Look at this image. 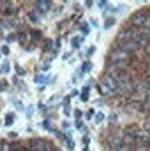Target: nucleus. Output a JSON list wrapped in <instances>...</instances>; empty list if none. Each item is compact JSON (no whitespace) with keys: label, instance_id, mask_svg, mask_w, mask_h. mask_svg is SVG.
I'll use <instances>...</instances> for the list:
<instances>
[{"label":"nucleus","instance_id":"42","mask_svg":"<svg viewBox=\"0 0 150 151\" xmlns=\"http://www.w3.org/2000/svg\"><path fill=\"white\" fill-rule=\"evenodd\" d=\"M109 119L112 121V120H116L117 119V115L115 113H112V114H110V117H109Z\"/></svg>","mask_w":150,"mask_h":151},{"label":"nucleus","instance_id":"41","mask_svg":"<svg viewBox=\"0 0 150 151\" xmlns=\"http://www.w3.org/2000/svg\"><path fill=\"white\" fill-rule=\"evenodd\" d=\"M5 89H6V85L3 82L0 81V92H3Z\"/></svg>","mask_w":150,"mask_h":151},{"label":"nucleus","instance_id":"52","mask_svg":"<svg viewBox=\"0 0 150 151\" xmlns=\"http://www.w3.org/2000/svg\"><path fill=\"white\" fill-rule=\"evenodd\" d=\"M84 151H89V150H88V147H86L84 148Z\"/></svg>","mask_w":150,"mask_h":151},{"label":"nucleus","instance_id":"27","mask_svg":"<svg viewBox=\"0 0 150 151\" xmlns=\"http://www.w3.org/2000/svg\"><path fill=\"white\" fill-rule=\"evenodd\" d=\"M16 40H17V36L14 33L8 34V37H6V42H8V43H13V42H15Z\"/></svg>","mask_w":150,"mask_h":151},{"label":"nucleus","instance_id":"31","mask_svg":"<svg viewBox=\"0 0 150 151\" xmlns=\"http://www.w3.org/2000/svg\"><path fill=\"white\" fill-rule=\"evenodd\" d=\"M74 114H75V117H76V119H80L81 116H82V111L80 110H78V109H76L75 111H74Z\"/></svg>","mask_w":150,"mask_h":151},{"label":"nucleus","instance_id":"14","mask_svg":"<svg viewBox=\"0 0 150 151\" xmlns=\"http://www.w3.org/2000/svg\"><path fill=\"white\" fill-rule=\"evenodd\" d=\"M49 78L50 77H45L43 75H37L34 77V82L39 83V84H43V83H46Z\"/></svg>","mask_w":150,"mask_h":151},{"label":"nucleus","instance_id":"2","mask_svg":"<svg viewBox=\"0 0 150 151\" xmlns=\"http://www.w3.org/2000/svg\"><path fill=\"white\" fill-rule=\"evenodd\" d=\"M109 58H110V60L112 61V63L127 62L130 59V55L120 49H116L110 52Z\"/></svg>","mask_w":150,"mask_h":151},{"label":"nucleus","instance_id":"44","mask_svg":"<svg viewBox=\"0 0 150 151\" xmlns=\"http://www.w3.org/2000/svg\"><path fill=\"white\" fill-rule=\"evenodd\" d=\"M35 49V45H32V44H30L29 46L27 47V50L29 51V52H31V51H33Z\"/></svg>","mask_w":150,"mask_h":151},{"label":"nucleus","instance_id":"25","mask_svg":"<svg viewBox=\"0 0 150 151\" xmlns=\"http://www.w3.org/2000/svg\"><path fill=\"white\" fill-rule=\"evenodd\" d=\"M29 18H30V21L31 22H33V23H37V21H38V16H37V14L35 12H30L29 13Z\"/></svg>","mask_w":150,"mask_h":151},{"label":"nucleus","instance_id":"17","mask_svg":"<svg viewBox=\"0 0 150 151\" xmlns=\"http://www.w3.org/2000/svg\"><path fill=\"white\" fill-rule=\"evenodd\" d=\"M93 64L91 62H85L82 65V72L83 73H88V72L92 69Z\"/></svg>","mask_w":150,"mask_h":151},{"label":"nucleus","instance_id":"29","mask_svg":"<svg viewBox=\"0 0 150 151\" xmlns=\"http://www.w3.org/2000/svg\"><path fill=\"white\" fill-rule=\"evenodd\" d=\"M70 104H64V113L67 116H70Z\"/></svg>","mask_w":150,"mask_h":151},{"label":"nucleus","instance_id":"21","mask_svg":"<svg viewBox=\"0 0 150 151\" xmlns=\"http://www.w3.org/2000/svg\"><path fill=\"white\" fill-rule=\"evenodd\" d=\"M104 118H105V115H104L103 113H101V111H100V113H98L95 116V122L96 123H100L103 120Z\"/></svg>","mask_w":150,"mask_h":151},{"label":"nucleus","instance_id":"43","mask_svg":"<svg viewBox=\"0 0 150 151\" xmlns=\"http://www.w3.org/2000/svg\"><path fill=\"white\" fill-rule=\"evenodd\" d=\"M60 38H57L56 39V41H55V45H56V47L57 48H60V46H61V43H60Z\"/></svg>","mask_w":150,"mask_h":151},{"label":"nucleus","instance_id":"50","mask_svg":"<svg viewBox=\"0 0 150 151\" xmlns=\"http://www.w3.org/2000/svg\"><path fill=\"white\" fill-rule=\"evenodd\" d=\"M0 151H4V144L0 143Z\"/></svg>","mask_w":150,"mask_h":151},{"label":"nucleus","instance_id":"32","mask_svg":"<svg viewBox=\"0 0 150 151\" xmlns=\"http://www.w3.org/2000/svg\"><path fill=\"white\" fill-rule=\"evenodd\" d=\"M67 147L71 150H73L75 148V142L72 139H68L67 140Z\"/></svg>","mask_w":150,"mask_h":151},{"label":"nucleus","instance_id":"26","mask_svg":"<svg viewBox=\"0 0 150 151\" xmlns=\"http://www.w3.org/2000/svg\"><path fill=\"white\" fill-rule=\"evenodd\" d=\"M98 89H99L100 92L102 95H108V92H109V91H110L109 89H107L105 86H104V85H101V86H99V87H98ZM110 92H112V91H110Z\"/></svg>","mask_w":150,"mask_h":151},{"label":"nucleus","instance_id":"12","mask_svg":"<svg viewBox=\"0 0 150 151\" xmlns=\"http://www.w3.org/2000/svg\"><path fill=\"white\" fill-rule=\"evenodd\" d=\"M42 31L40 30H32L30 31V36H31V39L34 41H39L40 39L42 38Z\"/></svg>","mask_w":150,"mask_h":151},{"label":"nucleus","instance_id":"7","mask_svg":"<svg viewBox=\"0 0 150 151\" xmlns=\"http://www.w3.org/2000/svg\"><path fill=\"white\" fill-rule=\"evenodd\" d=\"M107 142L109 144V147L112 148L113 151H115L116 149H118L122 145V138L119 137L116 135H112L108 137Z\"/></svg>","mask_w":150,"mask_h":151},{"label":"nucleus","instance_id":"48","mask_svg":"<svg viewBox=\"0 0 150 151\" xmlns=\"http://www.w3.org/2000/svg\"><path fill=\"white\" fill-rule=\"evenodd\" d=\"M18 135L16 134V133H9L8 134V136H10V137H16Z\"/></svg>","mask_w":150,"mask_h":151},{"label":"nucleus","instance_id":"19","mask_svg":"<svg viewBox=\"0 0 150 151\" xmlns=\"http://www.w3.org/2000/svg\"><path fill=\"white\" fill-rule=\"evenodd\" d=\"M15 70H16V73H17L18 76H25L26 74H27V72H26V70H25L22 67H21L19 65H18V64L15 65Z\"/></svg>","mask_w":150,"mask_h":151},{"label":"nucleus","instance_id":"4","mask_svg":"<svg viewBox=\"0 0 150 151\" xmlns=\"http://www.w3.org/2000/svg\"><path fill=\"white\" fill-rule=\"evenodd\" d=\"M101 83L102 85H104L107 89H109L112 92H114V91H117L119 89L118 88V84H117L116 80L114 78L110 76L109 74L104 75L101 78Z\"/></svg>","mask_w":150,"mask_h":151},{"label":"nucleus","instance_id":"18","mask_svg":"<svg viewBox=\"0 0 150 151\" xmlns=\"http://www.w3.org/2000/svg\"><path fill=\"white\" fill-rule=\"evenodd\" d=\"M1 70H2L3 73H6V74L9 73V71H10V65H9V62L8 60H5L4 63L2 64Z\"/></svg>","mask_w":150,"mask_h":151},{"label":"nucleus","instance_id":"23","mask_svg":"<svg viewBox=\"0 0 150 151\" xmlns=\"http://www.w3.org/2000/svg\"><path fill=\"white\" fill-rule=\"evenodd\" d=\"M33 111H34V110H33V106H32V105L30 104V105H29V106L27 107V109H26V116H27V118H31V116H32V114H33Z\"/></svg>","mask_w":150,"mask_h":151},{"label":"nucleus","instance_id":"47","mask_svg":"<svg viewBox=\"0 0 150 151\" xmlns=\"http://www.w3.org/2000/svg\"><path fill=\"white\" fill-rule=\"evenodd\" d=\"M89 141H90V140H89L88 137H84V142L86 143V146H88V145Z\"/></svg>","mask_w":150,"mask_h":151},{"label":"nucleus","instance_id":"1","mask_svg":"<svg viewBox=\"0 0 150 151\" xmlns=\"http://www.w3.org/2000/svg\"><path fill=\"white\" fill-rule=\"evenodd\" d=\"M117 39H118L120 42L131 41V42L138 43L139 44L142 42L141 32L135 29H126V30L120 31L118 35H117Z\"/></svg>","mask_w":150,"mask_h":151},{"label":"nucleus","instance_id":"24","mask_svg":"<svg viewBox=\"0 0 150 151\" xmlns=\"http://www.w3.org/2000/svg\"><path fill=\"white\" fill-rule=\"evenodd\" d=\"M18 42L21 43V45H24V43L27 42V35H26V33L21 32V33L18 35Z\"/></svg>","mask_w":150,"mask_h":151},{"label":"nucleus","instance_id":"37","mask_svg":"<svg viewBox=\"0 0 150 151\" xmlns=\"http://www.w3.org/2000/svg\"><path fill=\"white\" fill-rule=\"evenodd\" d=\"M98 5H99L100 9H104L107 6V2L106 1H100L99 3H98Z\"/></svg>","mask_w":150,"mask_h":151},{"label":"nucleus","instance_id":"45","mask_svg":"<svg viewBox=\"0 0 150 151\" xmlns=\"http://www.w3.org/2000/svg\"><path fill=\"white\" fill-rule=\"evenodd\" d=\"M69 55H71V52H67V54H64V55H63L62 59H63V60H66V59H67V58H68V56H69Z\"/></svg>","mask_w":150,"mask_h":151},{"label":"nucleus","instance_id":"40","mask_svg":"<svg viewBox=\"0 0 150 151\" xmlns=\"http://www.w3.org/2000/svg\"><path fill=\"white\" fill-rule=\"evenodd\" d=\"M55 135H57V137H58V138H59V139H64V137H66V136H64L62 133H60V132H56L55 133Z\"/></svg>","mask_w":150,"mask_h":151},{"label":"nucleus","instance_id":"35","mask_svg":"<svg viewBox=\"0 0 150 151\" xmlns=\"http://www.w3.org/2000/svg\"><path fill=\"white\" fill-rule=\"evenodd\" d=\"M82 123H83V122L80 119H77L76 121V129H80V127L82 126Z\"/></svg>","mask_w":150,"mask_h":151},{"label":"nucleus","instance_id":"15","mask_svg":"<svg viewBox=\"0 0 150 151\" xmlns=\"http://www.w3.org/2000/svg\"><path fill=\"white\" fill-rule=\"evenodd\" d=\"M88 97H89V88L88 87H86V88H83L82 89V94H81V97L80 99L83 102H86L88 101Z\"/></svg>","mask_w":150,"mask_h":151},{"label":"nucleus","instance_id":"22","mask_svg":"<svg viewBox=\"0 0 150 151\" xmlns=\"http://www.w3.org/2000/svg\"><path fill=\"white\" fill-rule=\"evenodd\" d=\"M14 106L15 108L19 111H22L24 110V105H23V102L21 101V100H17L16 101H14Z\"/></svg>","mask_w":150,"mask_h":151},{"label":"nucleus","instance_id":"9","mask_svg":"<svg viewBox=\"0 0 150 151\" xmlns=\"http://www.w3.org/2000/svg\"><path fill=\"white\" fill-rule=\"evenodd\" d=\"M134 89L137 91L139 94L147 93L150 89V84L147 81H142L138 85L134 86Z\"/></svg>","mask_w":150,"mask_h":151},{"label":"nucleus","instance_id":"51","mask_svg":"<svg viewBox=\"0 0 150 151\" xmlns=\"http://www.w3.org/2000/svg\"><path fill=\"white\" fill-rule=\"evenodd\" d=\"M91 21H92V23L95 25V27H98V24H97V22L95 21V19H91Z\"/></svg>","mask_w":150,"mask_h":151},{"label":"nucleus","instance_id":"36","mask_svg":"<svg viewBox=\"0 0 150 151\" xmlns=\"http://www.w3.org/2000/svg\"><path fill=\"white\" fill-rule=\"evenodd\" d=\"M85 6H86L88 9H90L91 6H93V1H90V0H87V1H85Z\"/></svg>","mask_w":150,"mask_h":151},{"label":"nucleus","instance_id":"20","mask_svg":"<svg viewBox=\"0 0 150 151\" xmlns=\"http://www.w3.org/2000/svg\"><path fill=\"white\" fill-rule=\"evenodd\" d=\"M14 12H15V9L13 6H6L5 9L3 10V14L6 15V16H11L12 14H14Z\"/></svg>","mask_w":150,"mask_h":151},{"label":"nucleus","instance_id":"38","mask_svg":"<svg viewBox=\"0 0 150 151\" xmlns=\"http://www.w3.org/2000/svg\"><path fill=\"white\" fill-rule=\"evenodd\" d=\"M95 49H96V47H95V46L90 47V48H89V50H88V55H92L94 54V52H95Z\"/></svg>","mask_w":150,"mask_h":151},{"label":"nucleus","instance_id":"5","mask_svg":"<svg viewBox=\"0 0 150 151\" xmlns=\"http://www.w3.org/2000/svg\"><path fill=\"white\" fill-rule=\"evenodd\" d=\"M146 19V14L144 13H136L131 18V23L136 28L144 27Z\"/></svg>","mask_w":150,"mask_h":151},{"label":"nucleus","instance_id":"53","mask_svg":"<svg viewBox=\"0 0 150 151\" xmlns=\"http://www.w3.org/2000/svg\"><path fill=\"white\" fill-rule=\"evenodd\" d=\"M146 151H150V147H148V148L146 149Z\"/></svg>","mask_w":150,"mask_h":151},{"label":"nucleus","instance_id":"6","mask_svg":"<svg viewBox=\"0 0 150 151\" xmlns=\"http://www.w3.org/2000/svg\"><path fill=\"white\" fill-rule=\"evenodd\" d=\"M30 151H52L48 148V145L42 139H34L31 141Z\"/></svg>","mask_w":150,"mask_h":151},{"label":"nucleus","instance_id":"16","mask_svg":"<svg viewBox=\"0 0 150 151\" xmlns=\"http://www.w3.org/2000/svg\"><path fill=\"white\" fill-rule=\"evenodd\" d=\"M52 47H53V41L51 39H46L42 43V50L44 52H48L52 49Z\"/></svg>","mask_w":150,"mask_h":151},{"label":"nucleus","instance_id":"11","mask_svg":"<svg viewBox=\"0 0 150 151\" xmlns=\"http://www.w3.org/2000/svg\"><path fill=\"white\" fill-rule=\"evenodd\" d=\"M116 23V18H113V17H110V18H107L105 22H104V29H110V27H112V26Z\"/></svg>","mask_w":150,"mask_h":151},{"label":"nucleus","instance_id":"34","mask_svg":"<svg viewBox=\"0 0 150 151\" xmlns=\"http://www.w3.org/2000/svg\"><path fill=\"white\" fill-rule=\"evenodd\" d=\"M145 52L148 56H150V42L146 43V47H145Z\"/></svg>","mask_w":150,"mask_h":151},{"label":"nucleus","instance_id":"39","mask_svg":"<svg viewBox=\"0 0 150 151\" xmlns=\"http://www.w3.org/2000/svg\"><path fill=\"white\" fill-rule=\"evenodd\" d=\"M43 126L46 129H50V122L48 120H45L43 122Z\"/></svg>","mask_w":150,"mask_h":151},{"label":"nucleus","instance_id":"8","mask_svg":"<svg viewBox=\"0 0 150 151\" xmlns=\"http://www.w3.org/2000/svg\"><path fill=\"white\" fill-rule=\"evenodd\" d=\"M51 1H46V0H41V1H37L36 5H37V9L39 10V12L41 13H45L47 12L50 8H51Z\"/></svg>","mask_w":150,"mask_h":151},{"label":"nucleus","instance_id":"33","mask_svg":"<svg viewBox=\"0 0 150 151\" xmlns=\"http://www.w3.org/2000/svg\"><path fill=\"white\" fill-rule=\"evenodd\" d=\"M144 130L146 131V133H150V121L149 122H146L144 124Z\"/></svg>","mask_w":150,"mask_h":151},{"label":"nucleus","instance_id":"3","mask_svg":"<svg viewBox=\"0 0 150 151\" xmlns=\"http://www.w3.org/2000/svg\"><path fill=\"white\" fill-rule=\"evenodd\" d=\"M119 49L127 52V54H129V55H131V54H134V52H137L140 49V44L138 43L131 42V41L120 42Z\"/></svg>","mask_w":150,"mask_h":151},{"label":"nucleus","instance_id":"54","mask_svg":"<svg viewBox=\"0 0 150 151\" xmlns=\"http://www.w3.org/2000/svg\"><path fill=\"white\" fill-rule=\"evenodd\" d=\"M0 58H1V55H0Z\"/></svg>","mask_w":150,"mask_h":151},{"label":"nucleus","instance_id":"10","mask_svg":"<svg viewBox=\"0 0 150 151\" xmlns=\"http://www.w3.org/2000/svg\"><path fill=\"white\" fill-rule=\"evenodd\" d=\"M122 144L125 146H128V147H133L136 144V139L134 135H130V134H126L125 136L122 138Z\"/></svg>","mask_w":150,"mask_h":151},{"label":"nucleus","instance_id":"13","mask_svg":"<svg viewBox=\"0 0 150 151\" xmlns=\"http://www.w3.org/2000/svg\"><path fill=\"white\" fill-rule=\"evenodd\" d=\"M13 123H14V113H8L6 115L5 118V125L6 127L11 126Z\"/></svg>","mask_w":150,"mask_h":151},{"label":"nucleus","instance_id":"30","mask_svg":"<svg viewBox=\"0 0 150 151\" xmlns=\"http://www.w3.org/2000/svg\"><path fill=\"white\" fill-rule=\"evenodd\" d=\"M17 86L18 87V89H23V90L27 89V85H26L23 81H18Z\"/></svg>","mask_w":150,"mask_h":151},{"label":"nucleus","instance_id":"49","mask_svg":"<svg viewBox=\"0 0 150 151\" xmlns=\"http://www.w3.org/2000/svg\"><path fill=\"white\" fill-rule=\"evenodd\" d=\"M78 94V91L76 90V89H74L73 91H72V96H76Z\"/></svg>","mask_w":150,"mask_h":151},{"label":"nucleus","instance_id":"46","mask_svg":"<svg viewBox=\"0 0 150 151\" xmlns=\"http://www.w3.org/2000/svg\"><path fill=\"white\" fill-rule=\"evenodd\" d=\"M12 78H13V83H14V84L16 85V86H17V84H18V80L17 79V77H16V76H14Z\"/></svg>","mask_w":150,"mask_h":151},{"label":"nucleus","instance_id":"28","mask_svg":"<svg viewBox=\"0 0 150 151\" xmlns=\"http://www.w3.org/2000/svg\"><path fill=\"white\" fill-rule=\"evenodd\" d=\"M1 52L4 55H8L9 52H10L9 47L8 46V45H3V46L1 47Z\"/></svg>","mask_w":150,"mask_h":151}]
</instances>
